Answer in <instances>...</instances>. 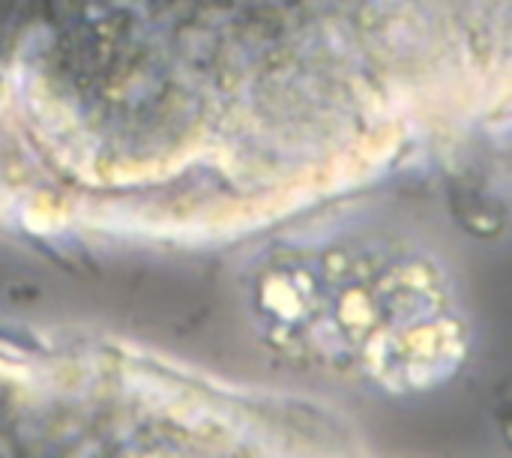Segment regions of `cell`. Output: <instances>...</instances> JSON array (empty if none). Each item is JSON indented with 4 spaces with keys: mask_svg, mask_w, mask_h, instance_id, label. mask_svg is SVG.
Returning <instances> with one entry per match:
<instances>
[{
    "mask_svg": "<svg viewBox=\"0 0 512 458\" xmlns=\"http://www.w3.org/2000/svg\"><path fill=\"white\" fill-rule=\"evenodd\" d=\"M270 303L291 351L384 390H423L465 354L441 273L390 246L309 252L273 273Z\"/></svg>",
    "mask_w": 512,
    "mask_h": 458,
    "instance_id": "1",
    "label": "cell"
}]
</instances>
